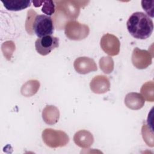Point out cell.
<instances>
[{"label":"cell","instance_id":"2e32d148","mask_svg":"<svg viewBox=\"0 0 154 154\" xmlns=\"http://www.w3.org/2000/svg\"><path fill=\"white\" fill-rule=\"evenodd\" d=\"M141 93L143 98L148 102H153V82L148 81L143 85Z\"/></svg>","mask_w":154,"mask_h":154},{"label":"cell","instance_id":"5bb4252c","mask_svg":"<svg viewBox=\"0 0 154 154\" xmlns=\"http://www.w3.org/2000/svg\"><path fill=\"white\" fill-rule=\"evenodd\" d=\"M5 8L10 11H20L26 8L31 4L29 0H2Z\"/></svg>","mask_w":154,"mask_h":154},{"label":"cell","instance_id":"e0dca14e","mask_svg":"<svg viewBox=\"0 0 154 154\" xmlns=\"http://www.w3.org/2000/svg\"><path fill=\"white\" fill-rule=\"evenodd\" d=\"M99 66L103 73L108 74L114 69V61L110 57H103L99 60Z\"/></svg>","mask_w":154,"mask_h":154},{"label":"cell","instance_id":"8fae6325","mask_svg":"<svg viewBox=\"0 0 154 154\" xmlns=\"http://www.w3.org/2000/svg\"><path fill=\"white\" fill-rule=\"evenodd\" d=\"M73 141L80 147L88 148L93 143L94 138L92 134L89 131L87 130H80L75 134Z\"/></svg>","mask_w":154,"mask_h":154},{"label":"cell","instance_id":"9c48e42d","mask_svg":"<svg viewBox=\"0 0 154 154\" xmlns=\"http://www.w3.org/2000/svg\"><path fill=\"white\" fill-rule=\"evenodd\" d=\"M73 66L78 73L83 75L97 70L96 64L94 60L86 57L77 58L74 61Z\"/></svg>","mask_w":154,"mask_h":154},{"label":"cell","instance_id":"52a82bcc","mask_svg":"<svg viewBox=\"0 0 154 154\" xmlns=\"http://www.w3.org/2000/svg\"><path fill=\"white\" fill-rule=\"evenodd\" d=\"M100 45L102 49L109 55L115 56L120 52V41L113 34L109 33L104 34L100 39Z\"/></svg>","mask_w":154,"mask_h":154},{"label":"cell","instance_id":"ba28073f","mask_svg":"<svg viewBox=\"0 0 154 154\" xmlns=\"http://www.w3.org/2000/svg\"><path fill=\"white\" fill-rule=\"evenodd\" d=\"M152 56L146 51L135 48L132 55V62L133 65L137 69H144L147 68L152 63Z\"/></svg>","mask_w":154,"mask_h":154},{"label":"cell","instance_id":"d6986e66","mask_svg":"<svg viewBox=\"0 0 154 154\" xmlns=\"http://www.w3.org/2000/svg\"><path fill=\"white\" fill-rule=\"evenodd\" d=\"M42 11L47 14L51 16L55 12V5L53 1H44Z\"/></svg>","mask_w":154,"mask_h":154},{"label":"cell","instance_id":"8992f818","mask_svg":"<svg viewBox=\"0 0 154 154\" xmlns=\"http://www.w3.org/2000/svg\"><path fill=\"white\" fill-rule=\"evenodd\" d=\"M58 46L59 38L52 35H47L37 38L35 42V48L37 52L43 56L49 54Z\"/></svg>","mask_w":154,"mask_h":154},{"label":"cell","instance_id":"4fadbf2b","mask_svg":"<svg viewBox=\"0 0 154 154\" xmlns=\"http://www.w3.org/2000/svg\"><path fill=\"white\" fill-rule=\"evenodd\" d=\"M60 117L58 109L54 105H47L43 110L42 118L44 122L48 125L56 123Z\"/></svg>","mask_w":154,"mask_h":154},{"label":"cell","instance_id":"9a60e30c","mask_svg":"<svg viewBox=\"0 0 154 154\" xmlns=\"http://www.w3.org/2000/svg\"><path fill=\"white\" fill-rule=\"evenodd\" d=\"M40 87V82L37 80H29L26 82L22 87L21 94L25 97H30L34 95Z\"/></svg>","mask_w":154,"mask_h":154},{"label":"cell","instance_id":"30bf717a","mask_svg":"<svg viewBox=\"0 0 154 154\" xmlns=\"http://www.w3.org/2000/svg\"><path fill=\"white\" fill-rule=\"evenodd\" d=\"M91 90L96 94H103L109 90L110 82L109 79L104 75L94 76L90 83Z\"/></svg>","mask_w":154,"mask_h":154},{"label":"cell","instance_id":"7a4b0ae2","mask_svg":"<svg viewBox=\"0 0 154 154\" xmlns=\"http://www.w3.org/2000/svg\"><path fill=\"white\" fill-rule=\"evenodd\" d=\"M76 1H55V14L54 16L55 25L57 29L65 26L68 20L76 19L79 14V8L83 7Z\"/></svg>","mask_w":154,"mask_h":154},{"label":"cell","instance_id":"44dd1931","mask_svg":"<svg viewBox=\"0 0 154 154\" xmlns=\"http://www.w3.org/2000/svg\"><path fill=\"white\" fill-rule=\"evenodd\" d=\"M44 2V1H33L32 3L34 4V5L35 7H40Z\"/></svg>","mask_w":154,"mask_h":154},{"label":"cell","instance_id":"ffe728a7","mask_svg":"<svg viewBox=\"0 0 154 154\" xmlns=\"http://www.w3.org/2000/svg\"><path fill=\"white\" fill-rule=\"evenodd\" d=\"M153 4L154 1H141V6L144 10L147 13L149 16L151 17H153Z\"/></svg>","mask_w":154,"mask_h":154},{"label":"cell","instance_id":"3957f363","mask_svg":"<svg viewBox=\"0 0 154 154\" xmlns=\"http://www.w3.org/2000/svg\"><path fill=\"white\" fill-rule=\"evenodd\" d=\"M42 138L45 143L52 148L64 146L69 141L66 133L62 131L55 130L51 128L45 129L43 131Z\"/></svg>","mask_w":154,"mask_h":154},{"label":"cell","instance_id":"277c9868","mask_svg":"<svg viewBox=\"0 0 154 154\" xmlns=\"http://www.w3.org/2000/svg\"><path fill=\"white\" fill-rule=\"evenodd\" d=\"M32 29L39 38L51 35L54 29L53 20L50 16L46 15H36L33 22Z\"/></svg>","mask_w":154,"mask_h":154},{"label":"cell","instance_id":"5b68a950","mask_svg":"<svg viewBox=\"0 0 154 154\" xmlns=\"http://www.w3.org/2000/svg\"><path fill=\"white\" fill-rule=\"evenodd\" d=\"M65 34L66 37L73 40H81L86 38L90 32L89 28L76 20H70L66 24Z\"/></svg>","mask_w":154,"mask_h":154},{"label":"cell","instance_id":"7c38bea8","mask_svg":"<svg viewBox=\"0 0 154 154\" xmlns=\"http://www.w3.org/2000/svg\"><path fill=\"white\" fill-rule=\"evenodd\" d=\"M125 103L128 108L138 110L144 106V99L141 94L132 92L127 94L125 96Z\"/></svg>","mask_w":154,"mask_h":154},{"label":"cell","instance_id":"ac0fdd59","mask_svg":"<svg viewBox=\"0 0 154 154\" xmlns=\"http://www.w3.org/2000/svg\"><path fill=\"white\" fill-rule=\"evenodd\" d=\"M2 51L7 60H10L15 51V45L12 41H7L2 45Z\"/></svg>","mask_w":154,"mask_h":154},{"label":"cell","instance_id":"6da1fadb","mask_svg":"<svg viewBox=\"0 0 154 154\" xmlns=\"http://www.w3.org/2000/svg\"><path fill=\"white\" fill-rule=\"evenodd\" d=\"M126 26L133 37L144 40L151 35L153 30V22L146 14L138 11L132 13L129 17Z\"/></svg>","mask_w":154,"mask_h":154}]
</instances>
